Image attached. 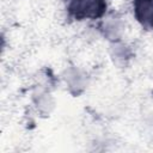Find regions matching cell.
Here are the masks:
<instances>
[{
    "instance_id": "obj_1",
    "label": "cell",
    "mask_w": 153,
    "mask_h": 153,
    "mask_svg": "<svg viewBox=\"0 0 153 153\" xmlns=\"http://www.w3.org/2000/svg\"><path fill=\"white\" fill-rule=\"evenodd\" d=\"M103 7L102 0H74L72 4L73 11L82 16H98Z\"/></svg>"
},
{
    "instance_id": "obj_2",
    "label": "cell",
    "mask_w": 153,
    "mask_h": 153,
    "mask_svg": "<svg viewBox=\"0 0 153 153\" xmlns=\"http://www.w3.org/2000/svg\"><path fill=\"white\" fill-rule=\"evenodd\" d=\"M137 16L140 20L145 24L153 23V1L152 0H139L137 5Z\"/></svg>"
}]
</instances>
